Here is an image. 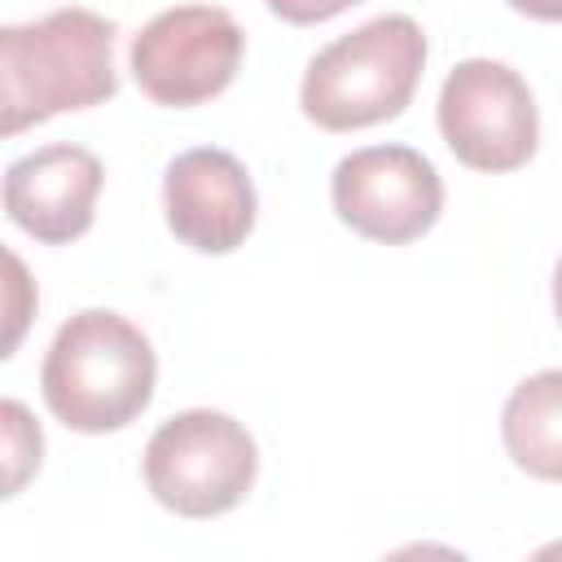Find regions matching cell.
<instances>
[{
	"instance_id": "obj_1",
	"label": "cell",
	"mask_w": 562,
	"mask_h": 562,
	"mask_svg": "<svg viewBox=\"0 0 562 562\" xmlns=\"http://www.w3.org/2000/svg\"><path fill=\"white\" fill-rule=\"evenodd\" d=\"M114 22L92 9H53L40 22L0 26V140L61 110L110 101Z\"/></svg>"
},
{
	"instance_id": "obj_2",
	"label": "cell",
	"mask_w": 562,
	"mask_h": 562,
	"mask_svg": "<svg viewBox=\"0 0 562 562\" xmlns=\"http://www.w3.org/2000/svg\"><path fill=\"white\" fill-rule=\"evenodd\" d=\"M158 360L149 338L119 312L88 307L70 316L40 369L44 404L83 435H105L145 413Z\"/></svg>"
},
{
	"instance_id": "obj_3",
	"label": "cell",
	"mask_w": 562,
	"mask_h": 562,
	"mask_svg": "<svg viewBox=\"0 0 562 562\" xmlns=\"http://www.w3.org/2000/svg\"><path fill=\"white\" fill-rule=\"evenodd\" d=\"M426 35L408 13H382L321 48L303 75V114L325 132L395 119L422 79Z\"/></svg>"
},
{
	"instance_id": "obj_4",
	"label": "cell",
	"mask_w": 562,
	"mask_h": 562,
	"mask_svg": "<svg viewBox=\"0 0 562 562\" xmlns=\"http://www.w3.org/2000/svg\"><path fill=\"white\" fill-rule=\"evenodd\" d=\"M259 452L250 430L215 408H189L162 422L145 443V483L180 518H215L255 487Z\"/></svg>"
},
{
	"instance_id": "obj_5",
	"label": "cell",
	"mask_w": 562,
	"mask_h": 562,
	"mask_svg": "<svg viewBox=\"0 0 562 562\" xmlns=\"http://www.w3.org/2000/svg\"><path fill=\"white\" fill-rule=\"evenodd\" d=\"M246 35L220 4H176L132 40V79L158 105H202L220 97L241 66Z\"/></svg>"
},
{
	"instance_id": "obj_6",
	"label": "cell",
	"mask_w": 562,
	"mask_h": 562,
	"mask_svg": "<svg viewBox=\"0 0 562 562\" xmlns=\"http://www.w3.org/2000/svg\"><path fill=\"white\" fill-rule=\"evenodd\" d=\"M439 132L474 171H514L536 154L540 114L527 79L492 57L457 61L439 92Z\"/></svg>"
},
{
	"instance_id": "obj_7",
	"label": "cell",
	"mask_w": 562,
	"mask_h": 562,
	"mask_svg": "<svg viewBox=\"0 0 562 562\" xmlns=\"http://www.w3.org/2000/svg\"><path fill=\"white\" fill-rule=\"evenodd\" d=\"M334 211L369 241L404 246L443 211V180L408 145H369L334 167Z\"/></svg>"
},
{
	"instance_id": "obj_8",
	"label": "cell",
	"mask_w": 562,
	"mask_h": 562,
	"mask_svg": "<svg viewBox=\"0 0 562 562\" xmlns=\"http://www.w3.org/2000/svg\"><path fill=\"white\" fill-rule=\"evenodd\" d=\"M162 206L171 233L202 255L237 250L255 228V184L246 167L215 145L184 149L167 167Z\"/></svg>"
},
{
	"instance_id": "obj_9",
	"label": "cell",
	"mask_w": 562,
	"mask_h": 562,
	"mask_svg": "<svg viewBox=\"0 0 562 562\" xmlns=\"http://www.w3.org/2000/svg\"><path fill=\"white\" fill-rule=\"evenodd\" d=\"M101 158L83 145H44L18 158L0 180L9 220L44 246L75 241L92 228L101 193Z\"/></svg>"
},
{
	"instance_id": "obj_10",
	"label": "cell",
	"mask_w": 562,
	"mask_h": 562,
	"mask_svg": "<svg viewBox=\"0 0 562 562\" xmlns=\"http://www.w3.org/2000/svg\"><path fill=\"white\" fill-rule=\"evenodd\" d=\"M501 430H505L509 457L527 474L553 483L562 474V373L544 369V373L518 382L505 404Z\"/></svg>"
},
{
	"instance_id": "obj_11",
	"label": "cell",
	"mask_w": 562,
	"mask_h": 562,
	"mask_svg": "<svg viewBox=\"0 0 562 562\" xmlns=\"http://www.w3.org/2000/svg\"><path fill=\"white\" fill-rule=\"evenodd\" d=\"M44 461V430L22 400H0V501L18 496Z\"/></svg>"
},
{
	"instance_id": "obj_12",
	"label": "cell",
	"mask_w": 562,
	"mask_h": 562,
	"mask_svg": "<svg viewBox=\"0 0 562 562\" xmlns=\"http://www.w3.org/2000/svg\"><path fill=\"white\" fill-rule=\"evenodd\" d=\"M35 307H40V290L31 268L9 246H0V360L18 351V342L35 321Z\"/></svg>"
},
{
	"instance_id": "obj_13",
	"label": "cell",
	"mask_w": 562,
	"mask_h": 562,
	"mask_svg": "<svg viewBox=\"0 0 562 562\" xmlns=\"http://www.w3.org/2000/svg\"><path fill=\"white\" fill-rule=\"evenodd\" d=\"M351 4H360V0H268V9L277 18H285V22H294V26L325 22V18H334V13L351 9Z\"/></svg>"
},
{
	"instance_id": "obj_14",
	"label": "cell",
	"mask_w": 562,
	"mask_h": 562,
	"mask_svg": "<svg viewBox=\"0 0 562 562\" xmlns=\"http://www.w3.org/2000/svg\"><path fill=\"white\" fill-rule=\"evenodd\" d=\"M509 4L527 18H540V22H553L562 13V0H509Z\"/></svg>"
}]
</instances>
